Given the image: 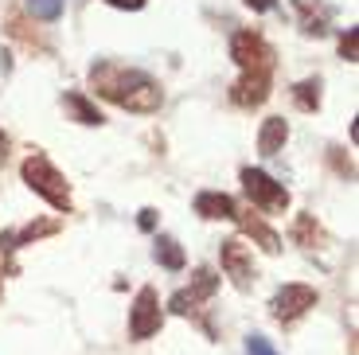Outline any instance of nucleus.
<instances>
[{
    "label": "nucleus",
    "instance_id": "f257e3e1",
    "mask_svg": "<svg viewBox=\"0 0 359 355\" xmlns=\"http://www.w3.org/2000/svg\"><path fill=\"white\" fill-rule=\"evenodd\" d=\"M90 90L98 98L129 109V114H153L164 102V90L153 74L137 71V67H126V62H109V59L90 67Z\"/></svg>",
    "mask_w": 359,
    "mask_h": 355
},
{
    "label": "nucleus",
    "instance_id": "f03ea898",
    "mask_svg": "<svg viewBox=\"0 0 359 355\" xmlns=\"http://www.w3.org/2000/svg\"><path fill=\"white\" fill-rule=\"evenodd\" d=\"M231 59L238 62V71H243L238 82L231 86V102L243 106V109L262 106V102L269 98V82H273V47H269L258 32L243 27V32H234V39H231Z\"/></svg>",
    "mask_w": 359,
    "mask_h": 355
},
{
    "label": "nucleus",
    "instance_id": "7ed1b4c3",
    "mask_svg": "<svg viewBox=\"0 0 359 355\" xmlns=\"http://www.w3.org/2000/svg\"><path fill=\"white\" fill-rule=\"evenodd\" d=\"M20 176H24V184L32 187L36 196H43L55 211H71V184H67L63 172L55 168L43 152L27 156L24 164H20Z\"/></svg>",
    "mask_w": 359,
    "mask_h": 355
},
{
    "label": "nucleus",
    "instance_id": "20e7f679",
    "mask_svg": "<svg viewBox=\"0 0 359 355\" xmlns=\"http://www.w3.org/2000/svg\"><path fill=\"white\" fill-rule=\"evenodd\" d=\"M243 192L250 196L254 207H262V211L281 215L289 207V192L273 176H266L262 168H243Z\"/></svg>",
    "mask_w": 359,
    "mask_h": 355
},
{
    "label": "nucleus",
    "instance_id": "39448f33",
    "mask_svg": "<svg viewBox=\"0 0 359 355\" xmlns=\"http://www.w3.org/2000/svg\"><path fill=\"white\" fill-rule=\"evenodd\" d=\"M215 289H219L215 269L199 266L196 274H191V285H188V289H180V293H172L168 309L176 312V316H196V312H199V304H203L207 297H215Z\"/></svg>",
    "mask_w": 359,
    "mask_h": 355
},
{
    "label": "nucleus",
    "instance_id": "423d86ee",
    "mask_svg": "<svg viewBox=\"0 0 359 355\" xmlns=\"http://www.w3.org/2000/svg\"><path fill=\"white\" fill-rule=\"evenodd\" d=\"M161 332V301H156V289L144 285L137 293L133 309H129V336L133 340H149Z\"/></svg>",
    "mask_w": 359,
    "mask_h": 355
},
{
    "label": "nucleus",
    "instance_id": "0eeeda50",
    "mask_svg": "<svg viewBox=\"0 0 359 355\" xmlns=\"http://www.w3.org/2000/svg\"><path fill=\"white\" fill-rule=\"evenodd\" d=\"M309 309H316V289L313 285H285V289H278V297H273V316H278L281 324L301 320Z\"/></svg>",
    "mask_w": 359,
    "mask_h": 355
},
{
    "label": "nucleus",
    "instance_id": "6e6552de",
    "mask_svg": "<svg viewBox=\"0 0 359 355\" xmlns=\"http://www.w3.org/2000/svg\"><path fill=\"white\" fill-rule=\"evenodd\" d=\"M219 257H223V274L231 277V281L238 285V289H250V277H254V257H250V250H246V242H243V239L223 242Z\"/></svg>",
    "mask_w": 359,
    "mask_h": 355
},
{
    "label": "nucleus",
    "instance_id": "1a4fd4ad",
    "mask_svg": "<svg viewBox=\"0 0 359 355\" xmlns=\"http://www.w3.org/2000/svg\"><path fill=\"white\" fill-rule=\"evenodd\" d=\"M293 16H297V24H301L305 36H324L332 12H328V4H320V0H293Z\"/></svg>",
    "mask_w": 359,
    "mask_h": 355
},
{
    "label": "nucleus",
    "instance_id": "9d476101",
    "mask_svg": "<svg viewBox=\"0 0 359 355\" xmlns=\"http://www.w3.org/2000/svg\"><path fill=\"white\" fill-rule=\"evenodd\" d=\"M234 222H238V227H243V231L250 234V239L258 242V246L266 250V254H278V250H281L278 231H269L266 222H262L258 215H254V207H246V211H234Z\"/></svg>",
    "mask_w": 359,
    "mask_h": 355
},
{
    "label": "nucleus",
    "instance_id": "9b49d317",
    "mask_svg": "<svg viewBox=\"0 0 359 355\" xmlns=\"http://www.w3.org/2000/svg\"><path fill=\"white\" fill-rule=\"evenodd\" d=\"M289 239L297 242V246H305V250H316L328 242V234H324V227L316 222V215H297L293 227H289Z\"/></svg>",
    "mask_w": 359,
    "mask_h": 355
},
{
    "label": "nucleus",
    "instance_id": "f8f14e48",
    "mask_svg": "<svg viewBox=\"0 0 359 355\" xmlns=\"http://www.w3.org/2000/svg\"><path fill=\"white\" fill-rule=\"evenodd\" d=\"M234 199L223 196V192H199L196 196V215H203V219H234Z\"/></svg>",
    "mask_w": 359,
    "mask_h": 355
},
{
    "label": "nucleus",
    "instance_id": "ddd939ff",
    "mask_svg": "<svg viewBox=\"0 0 359 355\" xmlns=\"http://www.w3.org/2000/svg\"><path fill=\"white\" fill-rule=\"evenodd\" d=\"M55 231H59V222H55V219H39V222H27L24 231H16V234H4V239H0V246H4V254H12V250L27 246V242H36V239H43V234H55Z\"/></svg>",
    "mask_w": 359,
    "mask_h": 355
},
{
    "label": "nucleus",
    "instance_id": "4468645a",
    "mask_svg": "<svg viewBox=\"0 0 359 355\" xmlns=\"http://www.w3.org/2000/svg\"><path fill=\"white\" fill-rule=\"evenodd\" d=\"M285 137H289V125H285V117H266V125H262V133H258V149H262V156H273V152L285 145Z\"/></svg>",
    "mask_w": 359,
    "mask_h": 355
},
{
    "label": "nucleus",
    "instance_id": "2eb2a0df",
    "mask_svg": "<svg viewBox=\"0 0 359 355\" xmlns=\"http://www.w3.org/2000/svg\"><path fill=\"white\" fill-rule=\"evenodd\" d=\"M63 109L71 114V121H79V125H102L98 106H94L86 94H63Z\"/></svg>",
    "mask_w": 359,
    "mask_h": 355
},
{
    "label": "nucleus",
    "instance_id": "dca6fc26",
    "mask_svg": "<svg viewBox=\"0 0 359 355\" xmlns=\"http://www.w3.org/2000/svg\"><path fill=\"white\" fill-rule=\"evenodd\" d=\"M156 262H161L164 269H184V250H180L176 239H156Z\"/></svg>",
    "mask_w": 359,
    "mask_h": 355
},
{
    "label": "nucleus",
    "instance_id": "f3484780",
    "mask_svg": "<svg viewBox=\"0 0 359 355\" xmlns=\"http://www.w3.org/2000/svg\"><path fill=\"white\" fill-rule=\"evenodd\" d=\"M293 102H297L301 109H309V114H313V109L320 106V82H316V79L297 82V86H293Z\"/></svg>",
    "mask_w": 359,
    "mask_h": 355
},
{
    "label": "nucleus",
    "instance_id": "a211bd4d",
    "mask_svg": "<svg viewBox=\"0 0 359 355\" xmlns=\"http://www.w3.org/2000/svg\"><path fill=\"white\" fill-rule=\"evenodd\" d=\"M8 32L20 39V43H27V47H32V51H47L43 36H39V32H32V27H27L20 16H8Z\"/></svg>",
    "mask_w": 359,
    "mask_h": 355
},
{
    "label": "nucleus",
    "instance_id": "6ab92c4d",
    "mask_svg": "<svg viewBox=\"0 0 359 355\" xmlns=\"http://www.w3.org/2000/svg\"><path fill=\"white\" fill-rule=\"evenodd\" d=\"M32 4V12H36L39 20H59L63 16V0H27Z\"/></svg>",
    "mask_w": 359,
    "mask_h": 355
},
{
    "label": "nucleus",
    "instance_id": "aec40b11",
    "mask_svg": "<svg viewBox=\"0 0 359 355\" xmlns=\"http://www.w3.org/2000/svg\"><path fill=\"white\" fill-rule=\"evenodd\" d=\"M340 55H344L348 62L359 59V32H355V27H348V36L340 39Z\"/></svg>",
    "mask_w": 359,
    "mask_h": 355
},
{
    "label": "nucleus",
    "instance_id": "412c9836",
    "mask_svg": "<svg viewBox=\"0 0 359 355\" xmlns=\"http://www.w3.org/2000/svg\"><path fill=\"white\" fill-rule=\"evenodd\" d=\"M246 351H250V355H278L266 336H250V340H246Z\"/></svg>",
    "mask_w": 359,
    "mask_h": 355
},
{
    "label": "nucleus",
    "instance_id": "4be33fe9",
    "mask_svg": "<svg viewBox=\"0 0 359 355\" xmlns=\"http://www.w3.org/2000/svg\"><path fill=\"white\" fill-rule=\"evenodd\" d=\"M137 222H141V231H153V227H156V211H153V207H144Z\"/></svg>",
    "mask_w": 359,
    "mask_h": 355
},
{
    "label": "nucleus",
    "instance_id": "5701e85b",
    "mask_svg": "<svg viewBox=\"0 0 359 355\" xmlns=\"http://www.w3.org/2000/svg\"><path fill=\"white\" fill-rule=\"evenodd\" d=\"M106 4H114V8H129V12L144 8V0H106Z\"/></svg>",
    "mask_w": 359,
    "mask_h": 355
},
{
    "label": "nucleus",
    "instance_id": "b1692460",
    "mask_svg": "<svg viewBox=\"0 0 359 355\" xmlns=\"http://www.w3.org/2000/svg\"><path fill=\"white\" fill-rule=\"evenodd\" d=\"M246 4H250L254 12H269L273 4H278V0H246Z\"/></svg>",
    "mask_w": 359,
    "mask_h": 355
},
{
    "label": "nucleus",
    "instance_id": "393cba45",
    "mask_svg": "<svg viewBox=\"0 0 359 355\" xmlns=\"http://www.w3.org/2000/svg\"><path fill=\"white\" fill-rule=\"evenodd\" d=\"M0 297H4V277H0Z\"/></svg>",
    "mask_w": 359,
    "mask_h": 355
},
{
    "label": "nucleus",
    "instance_id": "a878e982",
    "mask_svg": "<svg viewBox=\"0 0 359 355\" xmlns=\"http://www.w3.org/2000/svg\"><path fill=\"white\" fill-rule=\"evenodd\" d=\"M0 149H4V133H0Z\"/></svg>",
    "mask_w": 359,
    "mask_h": 355
}]
</instances>
